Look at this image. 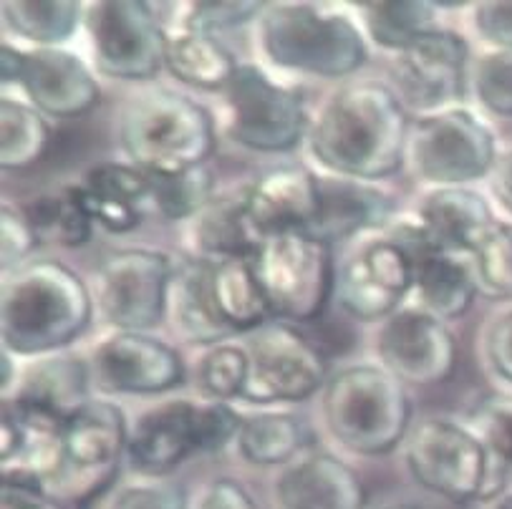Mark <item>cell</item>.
Returning <instances> with one entry per match:
<instances>
[{
	"label": "cell",
	"mask_w": 512,
	"mask_h": 509,
	"mask_svg": "<svg viewBox=\"0 0 512 509\" xmlns=\"http://www.w3.org/2000/svg\"><path fill=\"white\" fill-rule=\"evenodd\" d=\"M412 124L394 89L356 81L338 89L311 126V154L341 179L376 182L402 169Z\"/></svg>",
	"instance_id": "cell-1"
},
{
	"label": "cell",
	"mask_w": 512,
	"mask_h": 509,
	"mask_svg": "<svg viewBox=\"0 0 512 509\" xmlns=\"http://www.w3.org/2000/svg\"><path fill=\"white\" fill-rule=\"evenodd\" d=\"M94 300L84 280L59 260H36L3 280L0 333L18 356L71 346L89 328Z\"/></svg>",
	"instance_id": "cell-2"
},
{
	"label": "cell",
	"mask_w": 512,
	"mask_h": 509,
	"mask_svg": "<svg viewBox=\"0 0 512 509\" xmlns=\"http://www.w3.org/2000/svg\"><path fill=\"white\" fill-rule=\"evenodd\" d=\"M323 424L349 452L381 457L394 452L412 424V399L389 368L356 363L323 386Z\"/></svg>",
	"instance_id": "cell-3"
},
{
	"label": "cell",
	"mask_w": 512,
	"mask_h": 509,
	"mask_svg": "<svg viewBox=\"0 0 512 509\" xmlns=\"http://www.w3.org/2000/svg\"><path fill=\"white\" fill-rule=\"evenodd\" d=\"M119 142L129 164L142 172L175 174L212 157L215 126L210 111L190 96L154 89L124 106Z\"/></svg>",
	"instance_id": "cell-4"
},
{
	"label": "cell",
	"mask_w": 512,
	"mask_h": 509,
	"mask_svg": "<svg viewBox=\"0 0 512 509\" xmlns=\"http://www.w3.org/2000/svg\"><path fill=\"white\" fill-rule=\"evenodd\" d=\"M260 43L280 69L321 79H344L366 61V38L349 16L323 13L303 3L265 8Z\"/></svg>",
	"instance_id": "cell-5"
},
{
	"label": "cell",
	"mask_w": 512,
	"mask_h": 509,
	"mask_svg": "<svg viewBox=\"0 0 512 509\" xmlns=\"http://www.w3.org/2000/svg\"><path fill=\"white\" fill-rule=\"evenodd\" d=\"M129 449L124 411L91 399L64 424L56 469L43 484V497L56 507H81L111 487Z\"/></svg>",
	"instance_id": "cell-6"
},
{
	"label": "cell",
	"mask_w": 512,
	"mask_h": 509,
	"mask_svg": "<svg viewBox=\"0 0 512 509\" xmlns=\"http://www.w3.org/2000/svg\"><path fill=\"white\" fill-rule=\"evenodd\" d=\"M243 416L222 401H167L137 419L129 429L127 457L137 472L157 477L195 454H217L238 441Z\"/></svg>",
	"instance_id": "cell-7"
},
{
	"label": "cell",
	"mask_w": 512,
	"mask_h": 509,
	"mask_svg": "<svg viewBox=\"0 0 512 509\" xmlns=\"http://www.w3.org/2000/svg\"><path fill=\"white\" fill-rule=\"evenodd\" d=\"M250 265L270 313L286 321H313L336 293L331 245L306 232L265 237Z\"/></svg>",
	"instance_id": "cell-8"
},
{
	"label": "cell",
	"mask_w": 512,
	"mask_h": 509,
	"mask_svg": "<svg viewBox=\"0 0 512 509\" xmlns=\"http://www.w3.org/2000/svg\"><path fill=\"white\" fill-rule=\"evenodd\" d=\"M227 137L253 152H293L308 129L301 91L280 86L255 63H240L225 86Z\"/></svg>",
	"instance_id": "cell-9"
},
{
	"label": "cell",
	"mask_w": 512,
	"mask_h": 509,
	"mask_svg": "<svg viewBox=\"0 0 512 509\" xmlns=\"http://www.w3.org/2000/svg\"><path fill=\"white\" fill-rule=\"evenodd\" d=\"M407 157L424 182L465 187L490 177L497 162V142L480 116L454 106L422 116L412 126Z\"/></svg>",
	"instance_id": "cell-10"
},
{
	"label": "cell",
	"mask_w": 512,
	"mask_h": 509,
	"mask_svg": "<svg viewBox=\"0 0 512 509\" xmlns=\"http://www.w3.org/2000/svg\"><path fill=\"white\" fill-rule=\"evenodd\" d=\"M407 467L429 492L449 502H487L490 459L470 426L447 419H424L407 444Z\"/></svg>",
	"instance_id": "cell-11"
},
{
	"label": "cell",
	"mask_w": 512,
	"mask_h": 509,
	"mask_svg": "<svg viewBox=\"0 0 512 509\" xmlns=\"http://www.w3.org/2000/svg\"><path fill=\"white\" fill-rule=\"evenodd\" d=\"M94 63L101 74L124 81H147L159 74L167 51V31L142 0H104L84 13Z\"/></svg>",
	"instance_id": "cell-12"
},
{
	"label": "cell",
	"mask_w": 512,
	"mask_h": 509,
	"mask_svg": "<svg viewBox=\"0 0 512 509\" xmlns=\"http://www.w3.org/2000/svg\"><path fill=\"white\" fill-rule=\"evenodd\" d=\"M248 384L243 401L288 404L306 401L328 384L326 358L301 331L283 323H265L250 333Z\"/></svg>",
	"instance_id": "cell-13"
},
{
	"label": "cell",
	"mask_w": 512,
	"mask_h": 509,
	"mask_svg": "<svg viewBox=\"0 0 512 509\" xmlns=\"http://www.w3.org/2000/svg\"><path fill=\"white\" fill-rule=\"evenodd\" d=\"M172 263L164 252L129 247L114 252L96 278V300L106 321L124 333H144L167 318Z\"/></svg>",
	"instance_id": "cell-14"
},
{
	"label": "cell",
	"mask_w": 512,
	"mask_h": 509,
	"mask_svg": "<svg viewBox=\"0 0 512 509\" xmlns=\"http://www.w3.org/2000/svg\"><path fill=\"white\" fill-rule=\"evenodd\" d=\"M467 61L470 48L465 38L454 31L434 28L402 53H396L391 66L394 94L404 109L409 106L427 111V116L454 109L465 96Z\"/></svg>",
	"instance_id": "cell-15"
},
{
	"label": "cell",
	"mask_w": 512,
	"mask_h": 509,
	"mask_svg": "<svg viewBox=\"0 0 512 509\" xmlns=\"http://www.w3.org/2000/svg\"><path fill=\"white\" fill-rule=\"evenodd\" d=\"M414 293V265L389 235L364 242L336 275L338 305L356 321H389Z\"/></svg>",
	"instance_id": "cell-16"
},
{
	"label": "cell",
	"mask_w": 512,
	"mask_h": 509,
	"mask_svg": "<svg viewBox=\"0 0 512 509\" xmlns=\"http://www.w3.org/2000/svg\"><path fill=\"white\" fill-rule=\"evenodd\" d=\"M381 366L402 384H444L457 366V338L437 315L422 308L399 310L379 331Z\"/></svg>",
	"instance_id": "cell-17"
},
{
	"label": "cell",
	"mask_w": 512,
	"mask_h": 509,
	"mask_svg": "<svg viewBox=\"0 0 512 509\" xmlns=\"http://www.w3.org/2000/svg\"><path fill=\"white\" fill-rule=\"evenodd\" d=\"M91 376L106 394L152 396L185 384V363L159 338L119 331L96 346Z\"/></svg>",
	"instance_id": "cell-18"
},
{
	"label": "cell",
	"mask_w": 512,
	"mask_h": 509,
	"mask_svg": "<svg viewBox=\"0 0 512 509\" xmlns=\"http://www.w3.org/2000/svg\"><path fill=\"white\" fill-rule=\"evenodd\" d=\"M386 235L412 260L414 293L422 310L447 323L462 318L472 308L477 295L472 263L460 255L439 250L419 220L389 222Z\"/></svg>",
	"instance_id": "cell-19"
},
{
	"label": "cell",
	"mask_w": 512,
	"mask_h": 509,
	"mask_svg": "<svg viewBox=\"0 0 512 509\" xmlns=\"http://www.w3.org/2000/svg\"><path fill=\"white\" fill-rule=\"evenodd\" d=\"M321 207V179L301 164L265 172L245 192V210L260 237L308 232Z\"/></svg>",
	"instance_id": "cell-20"
},
{
	"label": "cell",
	"mask_w": 512,
	"mask_h": 509,
	"mask_svg": "<svg viewBox=\"0 0 512 509\" xmlns=\"http://www.w3.org/2000/svg\"><path fill=\"white\" fill-rule=\"evenodd\" d=\"M18 84L41 114L56 119L86 114L94 109L101 96L89 66L66 48L26 51Z\"/></svg>",
	"instance_id": "cell-21"
},
{
	"label": "cell",
	"mask_w": 512,
	"mask_h": 509,
	"mask_svg": "<svg viewBox=\"0 0 512 509\" xmlns=\"http://www.w3.org/2000/svg\"><path fill=\"white\" fill-rule=\"evenodd\" d=\"M278 509H364L366 489L359 474L333 454H306L280 474Z\"/></svg>",
	"instance_id": "cell-22"
},
{
	"label": "cell",
	"mask_w": 512,
	"mask_h": 509,
	"mask_svg": "<svg viewBox=\"0 0 512 509\" xmlns=\"http://www.w3.org/2000/svg\"><path fill=\"white\" fill-rule=\"evenodd\" d=\"M419 222L434 245L449 255H475L477 247L495 230L490 202L470 187H439L422 202Z\"/></svg>",
	"instance_id": "cell-23"
},
{
	"label": "cell",
	"mask_w": 512,
	"mask_h": 509,
	"mask_svg": "<svg viewBox=\"0 0 512 509\" xmlns=\"http://www.w3.org/2000/svg\"><path fill=\"white\" fill-rule=\"evenodd\" d=\"M389 197L381 189L356 179H321V207L306 235L336 245L366 230H379L391 222Z\"/></svg>",
	"instance_id": "cell-24"
},
{
	"label": "cell",
	"mask_w": 512,
	"mask_h": 509,
	"mask_svg": "<svg viewBox=\"0 0 512 509\" xmlns=\"http://www.w3.org/2000/svg\"><path fill=\"white\" fill-rule=\"evenodd\" d=\"M215 263L205 258L187 260L172 273L167 318L177 336L197 346H220L230 336V326L222 321L212 293Z\"/></svg>",
	"instance_id": "cell-25"
},
{
	"label": "cell",
	"mask_w": 512,
	"mask_h": 509,
	"mask_svg": "<svg viewBox=\"0 0 512 509\" xmlns=\"http://www.w3.org/2000/svg\"><path fill=\"white\" fill-rule=\"evenodd\" d=\"M91 217L109 232H132L142 222L149 202V177L134 164L104 162L91 167L79 184Z\"/></svg>",
	"instance_id": "cell-26"
},
{
	"label": "cell",
	"mask_w": 512,
	"mask_h": 509,
	"mask_svg": "<svg viewBox=\"0 0 512 509\" xmlns=\"http://www.w3.org/2000/svg\"><path fill=\"white\" fill-rule=\"evenodd\" d=\"M91 381V363L76 356H51L33 363L23 373L16 394L6 401L56 421H69L91 401Z\"/></svg>",
	"instance_id": "cell-27"
},
{
	"label": "cell",
	"mask_w": 512,
	"mask_h": 509,
	"mask_svg": "<svg viewBox=\"0 0 512 509\" xmlns=\"http://www.w3.org/2000/svg\"><path fill=\"white\" fill-rule=\"evenodd\" d=\"M164 66L182 84L210 91L225 89L240 69V63L215 33L197 31L190 26L167 33Z\"/></svg>",
	"instance_id": "cell-28"
},
{
	"label": "cell",
	"mask_w": 512,
	"mask_h": 509,
	"mask_svg": "<svg viewBox=\"0 0 512 509\" xmlns=\"http://www.w3.org/2000/svg\"><path fill=\"white\" fill-rule=\"evenodd\" d=\"M192 240L202 252V258L222 263V260H250L258 252L263 237L250 222L243 195L212 200L195 217Z\"/></svg>",
	"instance_id": "cell-29"
},
{
	"label": "cell",
	"mask_w": 512,
	"mask_h": 509,
	"mask_svg": "<svg viewBox=\"0 0 512 509\" xmlns=\"http://www.w3.org/2000/svg\"><path fill=\"white\" fill-rule=\"evenodd\" d=\"M212 293L222 321L233 333L258 331L268 323L270 305L250 260H222L212 270Z\"/></svg>",
	"instance_id": "cell-30"
},
{
	"label": "cell",
	"mask_w": 512,
	"mask_h": 509,
	"mask_svg": "<svg viewBox=\"0 0 512 509\" xmlns=\"http://www.w3.org/2000/svg\"><path fill=\"white\" fill-rule=\"evenodd\" d=\"M308 429L298 416L283 411H268L243 419L238 434V449L250 464L258 467H275L288 464L306 449Z\"/></svg>",
	"instance_id": "cell-31"
},
{
	"label": "cell",
	"mask_w": 512,
	"mask_h": 509,
	"mask_svg": "<svg viewBox=\"0 0 512 509\" xmlns=\"http://www.w3.org/2000/svg\"><path fill=\"white\" fill-rule=\"evenodd\" d=\"M470 429L480 439L490 459L487 502H492L512 484V396H485L472 409Z\"/></svg>",
	"instance_id": "cell-32"
},
{
	"label": "cell",
	"mask_w": 512,
	"mask_h": 509,
	"mask_svg": "<svg viewBox=\"0 0 512 509\" xmlns=\"http://www.w3.org/2000/svg\"><path fill=\"white\" fill-rule=\"evenodd\" d=\"M81 3L76 0H8L3 3V21L16 36L38 43L41 48H56L69 41L79 28Z\"/></svg>",
	"instance_id": "cell-33"
},
{
	"label": "cell",
	"mask_w": 512,
	"mask_h": 509,
	"mask_svg": "<svg viewBox=\"0 0 512 509\" xmlns=\"http://www.w3.org/2000/svg\"><path fill=\"white\" fill-rule=\"evenodd\" d=\"M38 242H56L64 247H81L91 240L94 217L79 192V184L64 187L59 195H46L31 202L26 212Z\"/></svg>",
	"instance_id": "cell-34"
},
{
	"label": "cell",
	"mask_w": 512,
	"mask_h": 509,
	"mask_svg": "<svg viewBox=\"0 0 512 509\" xmlns=\"http://www.w3.org/2000/svg\"><path fill=\"white\" fill-rule=\"evenodd\" d=\"M366 31L376 46L402 53L424 33L434 31V3L424 0H374L359 3Z\"/></svg>",
	"instance_id": "cell-35"
},
{
	"label": "cell",
	"mask_w": 512,
	"mask_h": 509,
	"mask_svg": "<svg viewBox=\"0 0 512 509\" xmlns=\"http://www.w3.org/2000/svg\"><path fill=\"white\" fill-rule=\"evenodd\" d=\"M51 129L36 106L16 99L0 101V164L3 169H23L46 154Z\"/></svg>",
	"instance_id": "cell-36"
},
{
	"label": "cell",
	"mask_w": 512,
	"mask_h": 509,
	"mask_svg": "<svg viewBox=\"0 0 512 509\" xmlns=\"http://www.w3.org/2000/svg\"><path fill=\"white\" fill-rule=\"evenodd\" d=\"M149 202L167 220H190L212 202L215 177L205 164L175 174H147Z\"/></svg>",
	"instance_id": "cell-37"
},
{
	"label": "cell",
	"mask_w": 512,
	"mask_h": 509,
	"mask_svg": "<svg viewBox=\"0 0 512 509\" xmlns=\"http://www.w3.org/2000/svg\"><path fill=\"white\" fill-rule=\"evenodd\" d=\"M248 351L245 346H235V343H220L212 346L210 351L202 356L200 366H197V381L215 401L243 399L245 384H248Z\"/></svg>",
	"instance_id": "cell-38"
},
{
	"label": "cell",
	"mask_w": 512,
	"mask_h": 509,
	"mask_svg": "<svg viewBox=\"0 0 512 509\" xmlns=\"http://www.w3.org/2000/svg\"><path fill=\"white\" fill-rule=\"evenodd\" d=\"M470 263L480 293L495 300H512V225L497 222Z\"/></svg>",
	"instance_id": "cell-39"
},
{
	"label": "cell",
	"mask_w": 512,
	"mask_h": 509,
	"mask_svg": "<svg viewBox=\"0 0 512 509\" xmlns=\"http://www.w3.org/2000/svg\"><path fill=\"white\" fill-rule=\"evenodd\" d=\"M472 86L487 111L512 119V51L495 48L477 61Z\"/></svg>",
	"instance_id": "cell-40"
},
{
	"label": "cell",
	"mask_w": 512,
	"mask_h": 509,
	"mask_svg": "<svg viewBox=\"0 0 512 509\" xmlns=\"http://www.w3.org/2000/svg\"><path fill=\"white\" fill-rule=\"evenodd\" d=\"M265 8L268 3H192L187 8L185 26L205 33H215L217 28H238L255 16H263Z\"/></svg>",
	"instance_id": "cell-41"
},
{
	"label": "cell",
	"mask_w": 512,
	"mask_h": 509,
	"mask_svg": "<svg viewBox=\"0 0 512 509\" xmlns=\"http://www.w3.org/2000/svg\"><path fill=\"white\" fill-rule=\"evenodd\" d=\"M0 232H3V270L11 275L26 265V258L38 245V237L26 215L8 205L0 212Z\"/></svg>",
	"instance_id": "cell-42"
},
{
	"label": "cell",
	"mask_w": 512,
	"mask_h": 509,
	"mask_svg": "<svg viewBox=\"0 0 512 509\" xmlns=\"http://www.w3.org/2000/svg\"><path fill=\"white\" fill-rule=\"evenodd\" d=\"M109 509H187V499L172 484H132L114 494Z\"/></svg>",
	"instance_id": "cell-43"
},
{
	"label": "cell",
	"mask_w": 512,
	"mask_h": 509,
	"mask_svg": "<svg viewBox=\"0 0 512 509\" xmlns=\"http://www.w3.org/2000/svg\"><path fill=\"white\" fill-rule=\"evenodd\" d=\"M475 28L482 36V41L512 51V0L477 3Z\"/></svg>",
	"instance_id": "cell-44"
},
{
	"label": "cell",
	"mask_w": 512,
	"mask_h": 509,
	"mask_svg": "<svg viewBox=\"0 0 512 509\" xmlns=\"http://www.w3.org/2000/svg\"><path fill=\"white\" fill-rule=\"evenodd\" d=\"M485 356L492 371L512 384V308L497 315L487 328Z\"/></svg>",
	"instance_id": "cell-45"
},
{
	"label": "cell",
	"mask_w": 512,
	"mask_h": 509,
	"mask_svg": "<svg viewBox=\"0 0 512 509\" xmlns=\"http://www.w3.org/2000/svg\"><path fill=\"white\" fill-rule=\"evenodd\" d=\"M195 509H263L258 499L235 479H212Z\"/></svg>",
	"instance_id": "cell-46"
},
{
	"label": "cell",
	"mask_w": 512,
	"mask_h": 509,
	"mask_svg": "<svg viewBox=\"0 0 512 509\" xmlns=\"http://www.w3.org/2000/svg\"><path fill=\"white\" fill-rule=\"evenodd\" d=\"M490 189L495 195L497 205L512 215V149L510 152L500 154L490 172Z\"/></svg>",
	"instance_id": "cell-47"
},
{
	"label": "cell",
	"mask_w": 512,
	"mask_h": 509,
	"mask_svg": "<svg viewBox=\"0 0 512 509\" xmlns=\"http://www.w3.org/2000/svg\"><path fill=\"white\" fill-rule=\"evenodd\" d=\"M3 509H59L53 502H48L43 494L26 492V489L3 487V499H0Z\"/></svg>",
	"instance_id": "cell-48"
},
{
	"label": "cell",
	"mask_w": 512,
	"mask_h": 509,
	"mask_svg": "<svg viewBox=\"0 0 512 509\" xmlns=\"http://www.w3.org/2000/svg\"><path fill=\"white\" fill-rule=\"evenodd\" d=\"M23 58H26V51H18V48L8 46V43L0 46V74H3V84H18L23 71Z\"/></svg>",
	"instance_id": "cell-49"
},
{
	"label": "cell",
	"mask_w": 512,
	"mask_h": 509,
	"mask_svg": "<svg viewBox=\"0 0 512 509\" xmlns=\"http://www.w3.org/2000/svg\"><path fill=\"white\" fill-rule=\"evenodd\" d=\"M490 509H512V489L497 494V497L490 502Z\"/></svg>",
	"instance_id": "cell-50"
},
{
	"label": "cell",
	"mask_w": 512,
	"mask_h": 509,
	"mask_svg": "<svg viewBox=\"0 0 512 509\" xmlns=\"http://www.w3.org/2000/svg\"><path fill=\"white\" fill-rule=\"evenodd\" d=\"M379 509H419L414 504H389V507H379Z\"/></svg>",
	"instance_id": "cell-51"
}]
</instances>
